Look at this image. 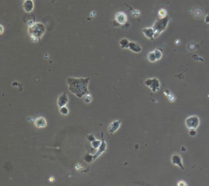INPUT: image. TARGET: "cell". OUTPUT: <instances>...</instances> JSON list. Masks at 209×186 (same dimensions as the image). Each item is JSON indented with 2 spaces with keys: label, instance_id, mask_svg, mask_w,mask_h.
I'll return each mask as SVG.
<instances>
[{
  "label": "cell",
  "instance_id": "1",
  "mask_svg": "<svg viewBox=\"0 0 209 186\" xmlns=\"http://www.w3.org/2000/svg\"><path fill=\"white\" fill-rule=\"evenodd\" d=\"M89 78H74L69 77L67 79L69 90L77 98H82L83 96L89 94L88 86Z\"/></svg>",
  "mask_w": 209,
  "mask_h": 186
},
{
  "label": "cell",
  "instance_id": "2",
  "mask_svg": "<svg viewBox=\"0 0 209 186\" xmlns=\"http://www.w3.org/2000/svg\"><path fill=\"white\" fill-rule=\"evenodd\" d=\"M28 32L29 39L34 42H40L42 37L46 33V26L42 23L34 22L28 23Z\"/></svg>",
  "mask_w": 209,
  "mask_h": 186
},
{
  "label": "cell",
  "instance_id": "3",
  "mask_svg": "<svg viewBox=\"0 0 209 186\" xmlns=\"http://www.w3.org/2000/svg\"><path fill=\"white\" fill-rule=\"evenodd\" d=\"M169 20V17L167 16L156 20L153 26L155 31V39L158 38L164 31H165L168 27Z\"/></svg>",
  "mask_w": 209,
  "mask_h": 186
},
{
  "label": "cell",
  "instance_id": "4",
  "mask_svg": "<svg viewBox=\"0 0 209 186\" xmlns=\"http://www.w3.org/2000/svg\"><path fill=\"white\" fill-rule=\"evenodd\" d=\"M200 123V120L198 116L192 115L188 117L185 120V124L187 128L189 130H196Z\"/></svg>",
  "mask_w": 209,
  "mask_h": 186
},
{
  "label": "cell",
  "instance_id": "5",
  "mask_svg": "<svg viewBox=\"0 0 209 186\" xmlns=\"http://www.w3.org/2000/svg\"><path fill=\"white\" fill-rule=\"evenodd\" d=\"M145 85L150 88L153 92H156L159 90L160 82L156 78L148 79L145 81Z\"/></svg>",
  "mask_w": 209,
  "mask_h": 186
},
{
  "label": "cell",
  "instance_id": "6",
  "mask_svg": "<svg viewBox=\"0 0 209 186\" xmlns=\"http://www.w3.org/2000/svg\"><path fill=\"white\" fill-rule=\"evenodd\" d=\"M171 162L173 165H177L178 166L180 167L182 170H184V166L183 165L182 162V158L180 154L177 153L174 154L171 157Z\"/></svg>",
  "mask_w": 209,
  "mask_h": 186
},
{
  "label": "cell",
  "instance_id": "7",
  "mask_svg": "<svg viewBox=\"0 0 209 186\" xmlns=\"http://www.w3.org/2000/svg\"><path fill=\"white\" fill-rule=\"evenodd\" d=\"M115 20L119 25H125L128 21V17L125 12H118L115 14Z\"/></svg>",
  "mask_w": 209,
  "mask_h": 186
},
{
  "label": "cell",
  "instance_id": "8",
  "mask_svg": "<svg viewBox=\"0 0 209 186\" xmlns=\"http://www.w3.org/2000/svg\"><path fill=\"white\" fill-rule=\"evenodd\" d=\"M101 138H102V141H101V144L98 148V151L96 152V154L93 156V160H95L96 159H97L101 154H102L103 152H104L106 150L107 148V144L105 142V140L103 138V134L101 133Z\"/></svg>",
  "mask_w": 209,
  "mask_h": 186
},
{
  "label": "cell",
  "instance_id": "9",
  "mask_svg": "<svg viewBox=\"0 0 209 186\" xmlns=\"http://www.w3.org/2000/svg\"><path fill=\"white\" fill-rule=\"evenodd\" d=\"M69 102V98L66 92L62 93V94L59 96L57 100V104L59 108L66 106V105Z\"/></svg>",
  "mask_w": 209,
  "mask_h": 186
},
{
  "label": "cell",
  "instance_id": "10",
  "mask_svg": "<svg viewBox=\"0 0 209 186\" xmlns=\"http://www.w3.org/2000/svg\"><path fill=\"white\" fill-rule=\"evenodd\" d=\"M122 124V121L120 119L116 120L111 122L108 128V131L110 134H114L119 128H120Z\"/></svg>",
  "mask_w": 209,
  "mask_h": 186
},
{
  "label": "cell",
  "instance_id": "11",
  "mask_svg": "<svg viewBox=\"0 0 209 186\" xmlns=\"http://www.w3.org/2000/svg\"><path fill=\"white\" fill-rule=\"evenodd\" d=\"M22 7L23 10L27 12V13H30L32 12L35 8V3L33 0H25L23 2Z\"/></svg>",
  "mask_w": 209,
  "mask_h": 186
},
{
  "label": "cell",
  "instance_id": "12",
  "mask_svg": "<svg viewBox=\"0 0 209 186\" xmlns=\"http://www.w3.org/2000/svg\"><path fill=\"white\" fill-rule=\"evenodd\" d=\"M144 36L148 39L153 40L155 39V31L153 27L152 28H145L142 30Z\"/></svg>",
  "mask_w": 209,
  "mask_h": 186
},
{
  "label": "cell",
  "instance_id": "13",
  "mask_svg": "<svg viewBox=\"0 0 209 186\" xmlns=\"http://www.w3.org/2000/svg\"><path fill=\"white\" fill-rule=\"evenodd\" d=\"M35 126L38 128H44L47 126L46 119L43 117H38L35 120Z\"/></svg>",
  "mask_w": 209,
  "mask_h": 186
},
{
  "label": "cell",
  "instance_id": "14",
  "mask_svg": "<svg viewBox=\"0 0 209 186\" xmlns=\"http://www.w3.org/2000/svg\"><path fill=\"white\" fill-rule=\"evenodd\" d=\"M129 49L132 52H133L134 53H136L141 52V51L142 50V47L139 44H138L135 42H132V41H131L129 42Z\"/></svg>",
  "mask_w": 209,
  "mask_h": 186
},
{
  "label": "cell",
  "instance_id": "15",
  "mask_svg": "<svg viewBox=\"0 0 209 186\" xmlns=\"http://www.w3.org/2000/svg\"><path fill=\"white\" fill-rule=\"evenodd\" d=\"M130 41L128 39L123 38L119 41V44L122 49H129V44Z\"/></svg>",
  "mask_w": 209,
  "mask_h": 186
},
{
  "label": "cell",
  "instance_id": "16",
  "mask_svg": "<svg viewBox=\"0 0 209 186\" xmlns=\"http://www.w3.org/2000/svg\"><path fill=\"white\" fill-rule=\"evenodd\" d=\"M147 58H148V61L152 62V63H154V62H156V61H158L156 56L154 53V51H152V52L149 53L147 55Z\"/></svg>",
  "mask_w": 209,
  "mask_h": 186
},
{
  "label": "cell",
  "instance_id": "17",
  "mask_svg": "<svg viewBox=\"0 0 209 186\" xmlns=\"http://www.w3.org/2000/svg\"><path fill=\"white\" fill-rule=\"evenodd\" d=\"M59 113H60V114H62L63 116H66L69 114V110L66 106H63L62 107L59 108Z\"/></svg>",
  "mask_w": 209,
  "mask_h": 186
},
{
  "label": "cell",
  "instance_id": "18",
  "mask_svg": "<svg viewBox=\"0 0 209 186\" xmlns=\"http://www.w3.org/2000/svg\"><path fill=\"white\" fill-rule=\"evenodd\" d=\"M91 145H92V146L94 148V149H97L99 147V146L101 145V141L100 140H97L96 139H94L93 141H92L91 142Z\"/></svg>",
  "mask_w": 209,
  "mask_h": 186
},
{
  "label": "cell",
  "instance_id": "19",
  "mask_svg": "<svg viewBox=\"0 0 209 186\" xmlns=\"http://www.w3.org/2000/svg\"><path fill=\"white\" fill-rule=\"evenodd\" d=\"M158 14H159V16H160L161 18H164V17H166L167 11H166V9H160V10H159Z\"/></svg>",
  "mask_w": 209,
  "mask_h": 186
},
{
  "label": "cell",
  "instance_id": "20",
  "mask_svg": "<svg viewBox=\"0 0 209 186\" xmlns=\"http://www.w3.org/2000/svg\"><path fill=\"white\" fill-rule=\"evenodd\" d=\"M85 160L88 163L91 162L93 160V156H90V155L88 154V155H87V156H85Z\"/></svg>",
  "mask_w": 209,
  "mask_h": 186
},
{
  "label": "cell",
  "instance_id": "21",
  "mask_svg": "<svg viewBox=\"0 0 209 186\" xmlns=\"http://www.w3.org/2000/svg\"><path fill=\"white\" fill-rule=\"evenodd\" d=\"M205 22L206 23H209V14L207 15V16L205 18Z\"/></svg>",
  "mask_w": 209,
  "mask_h": 186
},
{
  "label": "cell",
  "instance_id": "22",
  "mask_svg": "<svg viewBox=\"0 0 209 186\" xmlns=\"http://www.w3.org/2000/svg\"><path fill=\"white\" fill-rule=\"evenodd\" d=\"M1 28H2V32H1V34H2V33H3V30H4V28H3V25H1Z\"/></svg>",
  "mask_w": 209,
  "mask_h": 186
},
{
  "label": "cell",
  "instance_id": "23",
  "mask_svg": "<svg viewBox=\"0 0 209 186\" xmlns=\"http://www.w3.org/2000/svg\"><path fill=\"white\" fill-rule=\"evenodd\" d=\"M56 1V0H53V3L54 2H55Z\"/></svg>",
  "mask_w": 209,
  "mask_h": 186
},
{
  "label": "cell",
  "instance_id": "24",
  "mask_svg": "<svg viewBox=\"0 0 209 186\" xmlns=\"http://www.w3.org/2000/svg\"><path fill=\"white\" fill-rule=\"evenodd\" d=\"M24 1H25V0H23V2H24Z\"/></svg>",
  "mask_w": 209,
  "mask_h": 186
}]
</instances>
